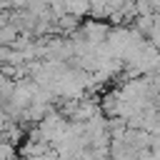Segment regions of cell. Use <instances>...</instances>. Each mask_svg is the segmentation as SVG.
I'll list each match as a JSON object with an SVG mask.
<instances>
[{
	"label": "cell",
	"instance_id": "6da1fadb",
	"mask_svg": "<svg viewBox=\"0 0 160 160\" xmlns=\"http://www.w3.org/2000/svg\"><path fill=\"white\" fill-rule=\"evenodd\" d=\"M0 62H15V55L8 48H2V45H0Z\"/></svg>",
	"mask_w": 160,
	"mask_h": 160
}]
</instances>
